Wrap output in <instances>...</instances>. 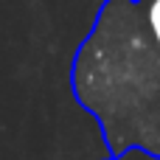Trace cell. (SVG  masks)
<instances>
[{
  "label": "cell",
  "instance_id": "7a4b0ae2",
  "mask_svg": "<svg viewBox=\"0 0 160 160\" xmlns=\"http://www.w3.org/2000/svg\"><path fill=\"white\" fill-rule=\"evenodd\" d=\"M104 160H118V158H112V155H110V158H104Z\"/></svg>",
  "mask_w": 160,
  "mask_h": 160
},
{
  "label": "cell",
  "instance_id": "6da1fadb",
  "mask_svg": "<svg viewBox=\"0 0 160 160\" xmlns=\"http://www.w3.org/2000/svg\"><path fill=\"white\" fill-rule=\"evenodd\" d=\"M70 93L112 158L160 160V0H104L70 62Z\"/></svg>",
  "mask_w": 160,
  "mask_h": 160
}]
</instances>
